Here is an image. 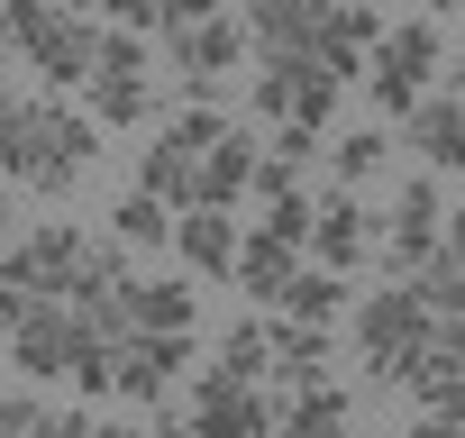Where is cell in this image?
I'll use <instances>...</instances> for the list:
<instances>
[{
	"label": "cell",
	"instance_id": "obj_1",
	"mask_svg": "<svg viewBox=\"0 0 465 438\" xmlns=\"http://www.w3.org/2000/svg\"><path fill=\"white\" fill-rule=\"evenodd\" d=\"M92 155H101V119H92V110H74V101H55V92H37V101H28V119H19L10 174H19L37 201H64V192L92 174Z\"/></svg>",
	"mask_w": 465,
	"mask_h": 438
},
{
	"label": "cell",
	"instance_id": "obj_2",
	"mask_svg": "<svg viewBox=\"0 0 465 438\" xmlns=\"http://www.w3.org/2000/svg\"><path fill=\"white\" fill-rule=\"evenodd\" d=\"M10 10V46L28 55V74L64 101L74 83H92V55H101V28L74 10V0H0Z\"/></svg>",
	"mask_w": 465,
	"mask_h": 438
},
{
	"label": "cell",
	"instance_id": "obj_3",
	"mask_svg": "<svg viewBox=\"0 0 465 438\" xmlns=\"http://www.w3.org/2000/svg\"><path fill=\"white\" fill-rule=\"evenodd\" d=\"M429 338H438V320L420 311V293H411V284H383V293H365V302H356V356H365V374H374L383 393H411V374H420Z\"/></svg>",
	"mask_w": 465,
	"mask_h": 438
},
{
	"label": "cell",
	"instance_id": "obj_4",
	"mask_svg": "<svg viewBox=\"0 0 465 438\" xmlns=\"http://www.w3.org/2000/svg\"><path fill=\"white\" fill-rule=\"evenodd\" d=\"M238 128L219 101H183L164 128H155V146L137 155V192H155V201H173V210H192V192H201V155Z\"/></svg>",
	"mask_w": 465,
	"mask_h": 438
},
{
	"label": "cell",
	"instance_id": "obj_5",
	"mask_svg": "<svg viewBox=\"0 0 465 438\" xmlns=\"http://www.w3.org/2000/svg\"><path fill=\"white\" fill-rule=\"evenodd\" d=\"M438 65H447V46H438V28H429V19H401V28H383V46H374V65H365V92H374V110H383V119H411V110L429 101Z\"/></svg>",
	"mask_w": 465,
	"mask_h": 438
},
{
	"label": "cell",
	"instance_id": "obj_6",
	"mask_svg": "<svg viewBox=\"0 0 465 438\" xmlns=\"http://www.w3.org/2000/svg\"><path fill=\"white\" fill-rule=\"evenodd\" d=\"M83 256H92V238L74 229V219H28V229H19V247L0 256V284H19L28 302H74Z\"/></svg>",
	"mask_w": 465,
	"mask_h": 438
},
{
	"label": "cell",
	"instance_id": "obj_7",
	"mask_svg": "<svg viewBox=\"0 0 465 438\" xmlns=\"http://www.w3.org/2000/svg\"><path fill=\"white\" fill-rule=\"evenodd\" d=\"M338 74L329 65H311V55H265V74H256V119L265 128H311V137H329V119H338Z\"/></svg>",
	"mask_w": 465,
	"mask_h": 438
},
{
	"label": "cell",
	"instance_id": "obj_8",
	"mask_svg": "<svg viewBox=\"0 0 465 438\" xmlns=\"http://www.w3.org/2000/svg\"><path fill=\"white\" fill-rule=\"evenodd\" d=\"M83 101H92L101 128H137V119H146L155 83H146V37H137V28H101V55H92Z\"/></svg>",
	"mask_w": 465,
	"mask_h": 438
},
{
	"label": "cell",
	"instance_id": "obj_9",
	"mask_svg": "<svg viewBox=\"0 0 465 438\" xmlns=\"http://www.w3.org/2000/svg\"><path fill=\"white\" fill-rule=\"evenodd\" d=\"M192 438H274V383L201 365L192 374Z\"/></svg>",
	"mask_w": 465,
	"mask_h": 438
},
{
	"label": "cell",
	"instance_id": "obj_10",
	"mask_svg": "<svg viewBox=\"0 0 465 438\" xmlns=\"http://www.w3.org/2000/svg\"><path fill=\"white\" fill-rule=\"evenodd\" d=\"M438 238H447V201H438L429 174H411V183L392 192V210H383V265H392V284H411V274L438 256Z\"/></svg>",
	"mask_w": 465,
	"mask_h": 438
},
{
	"label": "cell",
	"instance_id": "obj_11",
	"mask_svg": "<svg viewBox=\"0 0 465 438\" xmlns=\"http://www.w3.org/2000/svg\"><path fill=\"white\" fill-rule=\"evenodd\" d=\"M164 55H173V74H183V101H210L219 92V74H238L247 65V19H192V28H164Z\"/></svg>",
	"mask_w": 465,
	"mask_h": 438
},
{
	"label": "cell",
	"instance_id": "obj_12",
	"mask_svg": "<svg viewBox=\"0 0 465 438\" xmlns=\"http://www.w3.org/2000/svg\"><path fill=\"white\" fill-rule=\"evenodd\" d=\"M374 247H383V229H374V210H365L356 192L320 183V192H311V256H320L329 274H356V265H365Z\"/></svg>",
	"mask_w": 465,
	"mask_h": 438
},
{
	"label": "cell",
	"instance_id": "obj_13",
	"mask_svg": "<svg viewBox=\"0 0 465 438\" xmlns=\"http://www.w3.org/2000/svg\"><path fill=\"white\" fill-rule=\"evenodd\" d=\"M92 347V329H83V311L74 302H37L28 320H19V338H10V356H19V374L28 383H46V374H64L74 383V356Z\"/></svg>",
	"mask_w": 465,
	"mask_h": 438
},
{
	"label": "cell",
	"instance_id": "obj_14",
	"mask_svg": "<svg viewBox=\"0 0 465 438\" xmlns=\"http://www.w3.org/2000/svg\"><path fill=\"white\" fill-rule=\"evenodd\" d=\"M192 365V338H119L110 347V402H173Z\"/></svg>",
	"mask_w": 465,
	"mask_h": 438
},
{
	"label": "cell",
	"instance_id": "obj_15",
	"mask_svg": "<svg viewBox=\"0 0 465 438\" xmlns=\"http://www.w3.org/2000/svg\"><path fill=\"white\" fill-rule=\"evenodd\" d=\"M256 164H265V137H256V128H228V137L201 155V192H192V210H238V201L256 192Z\"/></svg>",
	"mask_w": 465,
	"mask_h": 438
},
{
	"label": "cell",
	"instance_id": "obj_16",
	"mask_svg": "<svg viewBox=\"0 0 465 438\" xmlns=\"http://www.w3.org/2000/svg\"><path fill=\"white\" fill-rule=\"evenodd\" d=\"M347 420H356L347 383H292V393H274V438H347Z\"/></svg>",
	"mask_w": 465,
	"mask_h": 438
},
{
	"label": "cell",
	"instance_id": "obj_17",
	"mask_svg": "<svg viewBox=\"0 0 465 438\" xmlns=\"http://www.w3.org/2000/svg\"><path fill=\"white\" fill-rule=\"evenodd\" d=\"M401 128H411L420 174H465V101H456V92H429Z\"/></svg>",
	"mask_w": 465,
	"mask_h": 438
},
{
	"label": "cell",
	"instance_id": "obj_18",
	"mask_svg": "<svg viewBox=\"0 0 465 438\" xmlns=\"http://www.w3.org/2000/svg\"><path fill=\"white\" fill-rule=\"evenodd\" d=\"M238 247H247V229L228 210H183L173 219V256L192 265V274H238Z\"/></svg>",
	"mask_w": 465,
	"mask_h": 438
},
{
	"label": "cell",
	"instance_id": "obj_19",
	"mask_svg": "<svg viewBox=\"0 0 465 438\" xmlns=\"http://www.w3.org/2000/svg\"><path fill=\"white\" fill-rule=\"evenodd\" d=\"M192 329H201L192 274H183V284H146V274H137V293H128V338H192Z\"/></svg>",
	"mask_w": 465,
	"mask_h": 438
},
{
	"label": "cell",
	"instance_id": "obj_20",
	"mask_svg": "<svg viewBox=\"0 0 465 438\" xmlns=\"http://www.w3.org/2000/svg\"><path fill=\"white\" fill-rule=\"evenodd\" d=\"M274 320V311H265ZM274 383H338V329H302V320H274Z\"/></svg>",
	"mask_w": 465,
	"mask_h": 438
},
{
	"label": "cell",
	"instance_id": "obj_21",
	"mask_svg": "<svg viewBox=\"0 0 465 438\" xmlns=\"http://www.w3.org/2000/svg\"><path fill=\"white\" fill-rule=\"evenodd\" d=\"M247 46L256 55H311L320 46V0H247Z\"/></svg>",
	"mask_w": 465,
	"mask_h": 438
},
{
	"label": "cell",
	"instance_id": "obj_22",
	"mask_svg": "<svg viewBox=\"0 0 465 438\" xmlns=\"http://www.w3.org/2000/svg\"><path fill=\"white\" fill-rule=\"evenodd\" d=\"M292 274H302V247H283V238H265V229H247V247H238V293H247L256 311H283V293H292Z\"/></svg>",
	"mask_w": 465,
	"mask_h": 438
},
{
	"label": "cell",
	"instance_id": "obj_23",
	"mask_svg": "<svg viewBox=\"0 0 465 438\" xmlns=\"http://www.w3.org/2000/svg\"><path fill=\"white\" fill-rule=\"evenodd\" d=\"M338 311H347V274H329V265H302L274 320H302V329H338Z\"/></svg>",
	"mask_w": 465,
	"mask_h": 438
},
{
	"label": "cell",
	"instance_id": "obj_24",
	"mask_svg": "<svg viewBox=\"0 0 465 438\" xmlns=\"http://www.w3.org/2000/svg\"><path fill=\"white\" fill-rule=\"evenodd\" d=\"M465 383V320H438V338H429V356H420V374H411V411H429L438 393H456Z\"/></svg>",
	"mask_w": 465,
	"mask_h": 438
},
{
	"label": "cell",
	"instance_id": "obj_25",
	"mask_svg": "<svg viewBox=\"0 0 465 438\" xmlns=\"http://www.w3.org/2000/svg\"><path fill=\"white\" fill-rule=\"evenodd\" d=\"M173 219H183L173 201H155V192H119V201H110V238H119V247H173Z\"/></svg>",
	"mask_w": 465,
	"mask_h": 438
},
{
	"label": "cell",
	"instance_id": "obj_26",
	"mask_svg": "<svg viewBox=\"0 0 465 438\" xmlns=\"http://www.w3.org/2000/svg\"><path fill=\"white\" fill-rule=\"evenodd\" d=\"M219 365H228V374H247V383H274V320L247 311L238 329L219 338Z\"/></svg>",
	"mask_w": 465,
	"mask_h": 438
},
{
	"label": "cell",
	"instance_id": "obj_27",
	"mask_svg": "<svg viewBox=\"0 0 465 438\" xmlns=\"http://www.w3.org/2000/svg\"><path fill=\"white\" fill-rule=\"evenodd\" d=\"M383 164H392V137H383V128H347V137L329 146V183H338V192H356V183L383 174Z\"/></svg>",
	"mask_w": 465,
	"mask_h": 438
},
{
	"label": "cell",
	"instance_id": "obj_28",
	"mask_svg": "<svg viewBox=\"0 0 465 438\" xmlns=\"http://www.w3.org/2000/svg\"><path fill=\"white\" fill-rule=\"evenodd\" d=\"M411 293H420L429 320H465V265H456V256H429V265L411 274Z\"/></svg>",
	"mask_w": 465,
	"mask_h": 438
},
{
	"label": "cell",
	"instance_id": "obj_29",
	"mask_svg": "<svg viewBox=\"0 0 465 438\" xmlns=\"http://www.w3.org/2000/svg\"><path fill=\"white\" fill-rule=\"evenodd\" d=\"M247 229H265V238H283V247H311V192H265Z\"/></svg>",
	"mask_w": 465,
	"mask_h": 438
},
{
	"label": "cell",
	"instance_id": "obj_30",
	"mask_svg": "<svg viewBox=\"0 0 465 438\" xmlns=\"http://www.w3.org/2000/svg\"><path fill=\"white\" fill-rule=\"evenodd\" d=\"M74 10H83L92 28H137V37L164 28V0H74Z\"/></svg>",
	"mask_w": 465,
	"mask_h": 438
},
{
	"label": "cell",
	"instance_id": "obj_31",
	"mask_svg": "<svg viewBox=\"0 0 465 438\" xmlns=\"http://www.w3.org/2000/svg\"><path fill=\"white\" fill-rule=\"evenodd\" d=\"M46 429V402L37 393H0V438H37Z\"/></svg>",
	"mask_w": 465,
	"mask_h": 438
},
{
	"label": "cell",
	"instance_id": "obj_32",
	"mask_svg": "<svg viewBox=\"0 0 465 438\" xmlns=\"http://www.w3.org/2000/svg\"><path fill=\"white\" fill-rule=\"evenodd\" d=\"M28 311H37V302H28L19 284H0V347H10V338H19V320H28Z\"/></svg>",
	"mask_w": 465,
	"mask_h": 438
},
{
	"label": "cell",
	"instance_id": "obj_33",
	"mask_svg": "<svg viewBox=\"0 0 465 438\" xmlns=\"http://www.w3.org/2000/svg\"><path fill=\"white\" fill-rule=\"evenodd\" d=\"M192 19H219V0H164V28H192Z\"/></svg>",
	"mask_w": 465,
	"mask_h": 438
},
{
	"label": "cell",
	"instance_id": "obj_34",
	"mask_svg": "<svg viewBox=\"0 0 465 438\" xmlns=\"http://www.w3.org/2000/svg\"><path fill=\"white\" fill-rule=\"evenodd\" d=\"M146 438H192V411H164V402H155V420H146Z\"/></svg>",
	"mask_w": 465,
	"mask_h": 438
},
{
	"label": "cell",
	"instance_id": "obj_35",
	"mask_svg": "<svg viewBox=\"0 0 465 438\" xmlns=\"http://www.w3.org/2000/svg\"><path fill=\"white\" fill-rule=\"evenodd\" d=\"M401 438H465V429H456V420H438V411H411V429H401Z\"/></svg>",
	"mask_w": 465,
	"mask_h": 438
},
{
	"label": "cell",
	"instance_id": "obj_36",
	"mask_svg": "<svg viewBox=\"0 0 465 438\" xmlns=\"http://www.w3.org/2000/svg\"><path fill=\"white\" fill-rule=\"evenodd\" d=\"M438 256H456V265H465V201L447 210V238H438Z\"/></svg>",
	"mask_w": 465,
	"mask_h": 438
},
{
	"label": "cell",
	"instance_id": "obj_37",
	"mask_svg": "<svg viewBox=\"0 0 465 438\" xmlns=\"http://www.w3.org/2000/svg\"><path fill=\"white\" fill-rule=\"evenodd\" d=\"M10 247H19V210L0 201V256H10Z\"/></svg>",
	"mask_w": 465,
	"mask_h": 438
},
{
	"label": "cell",
	"instance_id": "obj_38",
	"mask_svg": "<svg viewBox=\"0 0 465 438\" xmlns=\"http://www.w3.org/2000/svg\"><path fill=\"white\" fill-rule=\"evenodd\" d=\"M92 438H146V429H119V420H92Z\"/></svg>",
	"mask_w": 465,
	"mask_h": 438
},
{
	"label": "cell",
	"instance_id": "obj_39",
	"mask_svg": "<svg viewBox=\"0 0 465 438\" xmlns=\"http://www.w3.org/2000/svg\"><path fill=\"white\" fill-rule=\"evenodd\" d=\"M456 101H465V46H456Z\"/></svg>",
	"mask_w": 465,
	"mask_h": 438
},
{
	"label": "cell",
	"instance_id": "obj_40",
	"mask_svg": "<svg viewBox=\"0 0 465 438\" xmlns=\"http://www.w3.org/2000/svg\"><path fill=\"white\" fill-rule=\"evenodd\" d=\"M420 10H465V0H420Z\"/></svg>",
	"mask_w": 465,
	"mask_h": 438
},
{
	"label": "cell",
	"instance_id": "obj_41",
	"mask_svg": "<svg viewBox=\"0 0 465 438\" xmlns=\"http://www.w3.org/2000/svg\"><path fill=\"white\" fill-rule=\"evenodd\" d=\"M347 438H356V429H347Z\"/></svg>",
	"mask_w": 465,
	"mask_h": 438
}]
</instances>
